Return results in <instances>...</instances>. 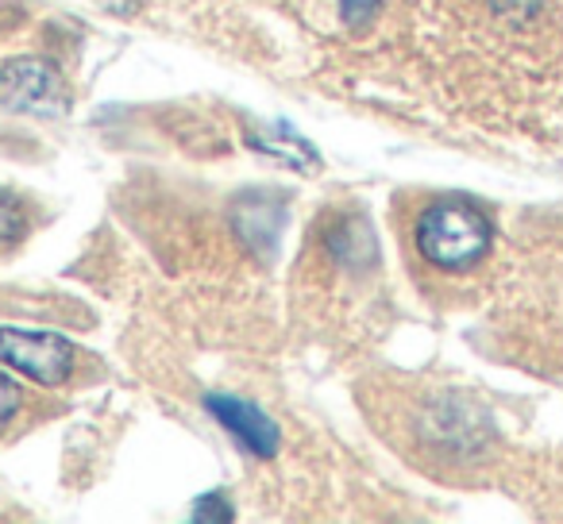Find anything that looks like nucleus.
<instances>
[{"label":"nucleus","mask_w":563,"mask_h":524,"mask_svg":"<svg viewBox=\"0 0 563 524\" xmlns=\"http://www.w3.org/2000/svg\"><path fill=\"white\" fill-rule=\"evenodd\" d=\"M490 220L478 204L460 201V197H448L437 201L432 209H424V216L417 220V247L429 258L432 267L440 270H471L478 258L490 250Z\"/></svg>","instance_id":"obj_1"},{"label":"nucleus","mask_w":563,"mask_h":524,"mask_svg":"<svg viewBox=\"0 0 563 524\" xmlns=\"http://www.w3.org/2000/svg\"><path fill=\"white\" fill-rule=\"evenodd\" d=\"M0 359L40 386H63L74 370V347L55 332L0 328Z\"/></svg>","instance_id":"obj_2"},{"label":"nucleus","mask_w":563,"mask_h":524,"mask_svg":"<svg viewBox=\"0 0 563 524\" xmlns=\"http://www.w3.org/2000/svg\"><path fill=\"white\" fill-rule=\"evenodd\" d=\"M0 104L9 112H32V116H58L66 112L63 78L43 58H16L0 70Z\"/></svg>","instance_id":"obj_3"},{"label":"nucleus","mask_w":563,"mask_h":524,"mask_svg":"<svg viewBox=\"0 0 563 524\" xmlns=\"http://www.w3.org/2000/svg\"><path fill=\"white\" fill-rule=\"evenodd\" d=\"M205 405H209V413L217 416L235 439H243V447H251L255 455L271 459V455L278 451V424H274L258 405L240 401V398H224V393L209 398Z\"/></svg>","instance_id":"obj_4"},{"label":"nucleus","mask_w":563,"mask_h":524,"mask_svg":"<svg viewBox=\"0 0 563 524\" xmlns=\"http://www.w3.org/2000/svg\"><path fill=\"white\" fill-rule=\"evenodd\" d=\"M27 235V209L12 193L0 189V250L16 247Z\"/></svg>","instance_id":"obj_5"},{"label":"nucleus","mask_w":563,"mask_h":524,"mask_svg":"<svg viewBox=\"0 0 563 524\" xmlns=\"http://www.w3.org/2000/svg\"><path fill=\"white\" fill-rule=\"evenodd\" d=\"M251 143H255L258 150H266V155L282 158V163H294L298 170H306V163H313V155H309V147L298 140V135H278V140H266L263 132H251Z\"/></svg>","instance_id":"obj_6"},{"label":"nucleus","mask_w":563,"mask_h":524,"mask_svg":"<svg viewBox=\"0 0 563 524\" xmlns=\"http://www.w3.org/2000/svg\"><path fill=\"white\" fill-rule=\"evenodd\" d=\"M544 4L548 0H490V9L509 24H529V20H537L544 12Z\"/></svg>","instance_id":"obj_7"},{"label":"nucleus","mask_w":563,"mask_h":524,"mask_svg":"<svg viewBox=\"0 0 563 524\" xmlns=\"http://www.w3.org/2000/svg\"><path fill=\"white\" fill-rule=\"evenodd\" d=\"M20 405H24V393H20V386L0 370V432L9 428L12 416L20 413Z\"/></svg>","instance_id":"obj_8"},{"label":"nucleus","mask_w":563,"mask_h":524,"mask_svg":"<svg viewBox=\"0 0 563 524\" xmlns=\"http://www.w3.org/2000/svg\"><path fill=\"white\" fill-rule=\"evenodd\" d=\"M378 4H383V0H340L344 24H347V27H367L371 20H375Z\"/></svg>","instance_id":"obj_9"},{"label":"nucleus","mask_w":563,"mask_h":524,"mask_svg":"<svg viewBox=\"0 0 563 524\" xmlns=\"http://www.w3.org/2000/svg\"><path fill=\"white\" fill-rule=\"evenodd\" d=\"M194 521H232V509H224V498H201L194 509Z\"/></svg>","instance_id":"obj_10"}]
</instances>
